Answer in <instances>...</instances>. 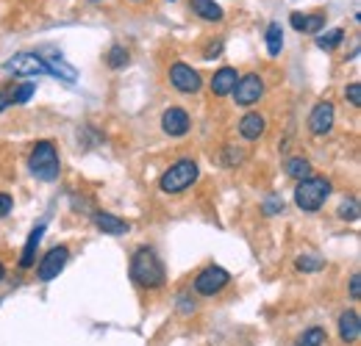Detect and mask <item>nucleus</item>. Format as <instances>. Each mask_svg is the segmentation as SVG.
<instances>
[{
    "label": "nucleus",
    "mask_w": 361,
    "mask_h": 346,
    "mask_svg": "<svg viewBox=\"0 0 361 346\" xmlns=\"http://www.w3.org/2000/svg\"><path fill=\"white\" fill-rule=\"evenodd\" d=\"M131 280L136 286L147 288V291H156L164 286L167 280V271H164V263L159 260L156 250L150 247H139L131 258Z\"/></svg>",
    "instance_id": "1"
},
{
    "label": "nucleus",
    "mask_w": 361,
    "mask_h": 346,
    "mask_svg": "<svg viewBox=\"0 0 361 346\" xmlns=\"http://www.w3.org/2000/svg\"><path fill=\"white\" fill-rule=\"evenodd\" d=\"M28 169L37 180L42 183H53L59 180V172H61V161H59V150L53 141H37L31 155H28Z\"/></svg>",
    "instance_id": "2"
},
{
    "label": "nucleus",
    "mask_w": 361,
    "mask_h": 346,
    "mask_svg": "<svg viewBox=\"0 0 361 346\" xmlns=\"http://www.w3.org/2000/svg\"><path fill=\"white\" fill-rule=\"evenodd\" d=\"M328 197H331V180L325 177H303L295 188V205L306 214L319 211Z\"/></svg>",
    "instance_id": "3"
},
{
    "label": "nucleus",
    "mask_w": 361,
    "mask_h": 346,
    "mask_svg": "<svg viewBox=\"0 0 361 346\" xmlns=\"http://www.w3.org/2000/svg\"><path fill=\"white\" fill-rule=\"evenodd\" d=\"M197 174H200V169H197V164L192 158H180V161H176L167 172L159 177V188L164 194H180V191H186L197 180Z\"/></svg>",
    "instance_id": "4"
},
{
    "label": "nucleus",
    "mask_w": 361,
    "mask_h": 346,
    "mask_svg": "<svg viewBox=\"0 0 361 346\" xmlns=\"http://www.w3.org/2000/svg\"><path fill=\"white\" fill-rule=\"evenodd\" d=\"M231 94H233V103H236V105L250 108V105H256V103L262 100V94H264V78L256 75V72L242 75V78L236 81V86H233Z\"/></svg>",
    "instance_id": "5"
},
{
    "label": "nucleus",
    "mask_w": 361,
    "mask_h": 346,
    "mask_svg": "<svg viewBox=\"0 0 361 346\" xmlns=\"http://www.w3.org/2000/svg\"><path fill=\"white\" fill-rule=\"evenodd\" d=\"M228 283H231V274H228L223 266H206V269L195 277V291H197L200 297H217Z\"/></svg>",
    "instance_id": "6"
},
{
    "label": "nucleus",
    "mask_w": 361,
    "mask_h": 346,
    "mask_svg": "<svg viewBox=\"0 0 361 346\" xmlns=\"http://www.w3.org/2000/svg\"><path fill=\"white\" fill-rule=\"evenodd\" d=\"M6 72L17 75V78H37V75H45L47 64L37 53H17L14 58L6 61Z\"/></svg>",
    "instance_id": "7"
},
{
    "label": "nucleus",
    "mask_w": 361,
    "mask_h": 346,
    "mask_svg": "<svg viewBox=\"0 0 361 346\" xmlns=\"http://www.w3.org/2000/svg\"><path fill=\"white\" fill-rule=\"evenodd\" d=\"M67 260H70V250H67V247H53L45 258L39 260V266H37V277H39L42 283L56 280V277L64 271Z\"/></svg>",
    "instance_id": "8"
},
{
    "label": "nucleus",
    "mask_w": 361,
    "mask_h": 346,
    "mask_svg": "<svg viewBox=\"0 0 361 346\" xmlns=\"http://www.w3.org/2000/svg\"><path fill=\"white\" fill-rule=\"evenodd\" d=\"M170 84L178 89L180 94H197V91L203 89V81H200L197 70H192V67L183 64V61L170 67Z\"/></svg>",
    "instance_id": "9"
},
{
    "label": "nucleus",
    "mask_w": 361,
    "mask_h": 346,
    "mask_svg": "<svg viewBox=\"0 0 361 346\" xmlns=\"http://www.w3.org/2000/svg\"><path fill=\"white\" fill-rule=\"evenodd\" d=\"M334 117H336L334 103H328V100L317 103L314 108H312V114H309V130H312L314 136L331 133V128H334Z\"/></svg>",
    "instance_id": "10"
},
{
    "label": "nucleus",
    "mask_w": 361,
    "mask_h": 346,
    "mask_svg": "<svg viewBox=\"0 0 361 346\" xmlns=\"http://www.w3.org/2000/svg\"><path fill=\"white\" fill-rule=\"evenodd\" d=\"M192 128V120H189V114L183 111V108H167L164 114H161V130L167 133V136H173V139H180V136H186Z\"/></svg>",
    "instance_id": "11"
},
{
    "label": "nucleus",
    "mask_w": 361,
    "mask_h": 346,
    "mask_svg": "<svg viewBox=\"0 0 361 346\" xmlns=\"http://www.w3.org/2000/svg\"><path fill=\"white\" fill-rule=\"evenodd\" d=\"M94 227H97L103 236H126V233L131 230V224H128L126 219L114 217V214H109V211H97V214H94Z\"/></svg>",
    "instance_id": "12"
},
{
    "label": "nucleus",
    "mask_w": 361,
    "mask_h": 346,
    "mask_svg": "<svg viewBox=\"0 0 361 346\" xmlns=\"http://www.w3.org/2000/svg\"><path fill=\"white\" fill-rule=\"evenodd\" d=\"M264 130H267V120H264L259 111H250V114H245V117L239 120V133H242V139H247V141L262 139Z\"/></svg>",
    "instance_id": "13"
},
{
    "label": "nucleus",
    "mask_w": 361,
    "mask_h": 346,
    "mask_svg": "<svg viewBox=\"0 0 361 346\" xmlns=\"http://www.w3.org/2000/svg\"><path fill=\"white\" fill-rule=\"evenodd\" d=\"M339 338L345 344H356L361 338V319L356 310H345L339 316Z\"/></svg>",
    "instance_id": "14"
},
{
    "label": "nucleus",
    "mask_w": 361,
    "mask_h": 346,
    "mask_svg": "<svg viewBox=\"0 0 361 346\" xmlns=\"http://www.w3.org/2000/svg\"><path fill=\"white\" fill-rule=\"evenodd\" d=\"M47 224H37L34 230H31V236H28V241H25V247H23V258H20V269H31L34 263H37V247L42 244V236H45Z\"/></svg>",
    "instance_id": "15"
},
{
    "label": "nucleus",
    "mask_w": 361,
    "mask_h": 346,
    "mask_svg": "<svg viewBox=\"0 0 361 346\" xmlns=\"http://www.w3.org/2000/svg\"><path fill=\"white\" fill-rule=\"evenodd\" d=\"M236 81H239V72L233 67H220L214 72V78H212V91L217 97H228L233 91V86H236Z\"/></svg>",
    "instance_id": "16"
},
{
    "label": "nucleus",
    "mask_w": 361,
    "mask_h": 346,
    "mask_svg": "<svg viewBox=\"0 0 361 346\" xmlns=\"http://www.w3.org/2000/svg\"><path fill=\"white\" fill-rule=\"evenodd\" d=\"M289 23H292V28L300 31V34H319L322 25H325V14H300V11H295V14L289 17Z\"/></svg>",
    "instance_id": "17"
},
{
    "label": "nucleus",
    "mask_w": 361,
    "mask_h": 346,
    "mask_svg": "<svg viewBox=\"0 0 361 346\" xmlns=\"http://www.w3.org/2000/svg\"><path fill=\"white\" fill-rule=\"evenodd\" d=\"M189 11L192 14H197L200 20H206V23H223V8L214 3V0H189Z\"/></svg>",
    "instance_id": "18"
},
{
    "label": "nucleus",
    "mask_w": 361,
    "mask_h": 346,
    "mask_svg": "<svg viewBox=\"0 0 361 346\" xmlns=\"http://www.w3.org/2000/svg\"><path fill=\"white\" fill-rule=\"evenodd\" d=\"M47 72L50 75H56L59 81H67V84H75V78H78V70L73 67V64H67L64 58H47Z\"/></svg>",
    "instance_id": "19"
},
{
    "label": "nucleus",
    "mask_w": 361,
    "mask_h": 346,
    "mask_svg": "<svg viewBox=\"0 0 361 346\" xmlns=\"http://www.w3.org/2000/svg\"><path fill=\"white\" fill-rule=\"evenodd\" d=\"M281 50H283V28H281V23H270L267 25V53L281 56Z\"/></svg>",
    "instance_id": "20"
},
{
    "label": "nucleus",
    "mask_w": 361,
    "mask_h": 346,
    "mask_svg": "<svg viewBox=\"0 0 361 346\" xmlns=\"http://www.w3.org/2000/svg\"><path fill=\"white\" fill-rule=\"evenodd\" d=\"M128 50L123 47V44H114V47H109V53H106V64L111 67V70H123L126 64H128Z\"/></svg>",
    "instance_id": "21"
},
{
    "label": "nucleus",
    "mask_w": 361,
    "mask_h": 346,
    "mask_svg": "<svg viewBox=\"0 0 361 346\" xmlns=\"http://www.w3.org/2000/svg\"><path fill=\"white\" fill-rule=\"evenodd\" d=\"M286 174L295 177V180L312 177V164H309L306 158H289V161H286Z\"/></svg>",
    "instance_id": "22"
},
{
    "label": "nucleus",
    "mask_w": 361,
    "mask_h": 346,
    "mask_svg": "<svg viewBox=\"0 0 361 346\" xmlns=\"http://www.w3.org/2000/svg\"><path fill=\"white\" fill-rule=\"evenodd\" d=\"M325 341H328V335H325L322 327H309V330L295 341V346H325Z\"/></svg>",
    "instance_id": "23"
},
{
    "label": "nucleus",
    "mask_w": 361,
    "mask_h": 346,
    "mask_svg": "<svg viewBox=\"0 0 361 346\" xmlns=\"http://www.w3.org/2000/svg\"><path fill=\"white\" fill-rule=\"evenodd\" d=\"M345 39V31L342 28H334V31H325V34H319L317 37V47H322V50H334V47H339Z\"/></svg>",
    "instance_id": "24"
},
{
    "label": "nucleus",
    "mask_w": 361,
    "mask_h": 346,
    "mask_svg": "<svg viewBox=\"0 0 361 346\" xmlns=\"http://www.w3.org/2000/svg\"><path fill=\"white\" fill-rule=\"evenodd\" d=\"M34 91H37V84H23V86H17L8 97H11V103L14 105H25L31 97H34Z\"/></svg>",
    "instance_id": "25"
},
{
    "label": "nucleus",
    "mask_w": 361,
    "mask_h": 346,
    "mask_svg": "<svg viewBox=\"0 0 361 346\" xmlns=\"http://www.w3.org/2000/svg\"><path fill=\"white\" fill-rule=\"evenodd\" d=\"M322 266H325V260L317 258V255H300L298 258V269L300 271H319Z\"/></svg>",
    "instance_id": "26"
},
{
    "label": "nucleus",
    "mask_w": 361,
    "mask_h": 346,
    "mask_svg": "<svg viewBox=\"0 0 361 346\" xmlns=\"http://www.w3.org/2000/svg\"><path fill=\"white\" fill-rule=\"evenodd\" d=\"M339 217L348 219V222H356V219H359V203H356V200H345V203L339 205Z\"/></svg>",
    "instance_id": "27"
},
{
    "label": "nucleus",
    "mask_w": 361,
    "mask_h": 346,
    "mask_svg": "<svg viewBox=\"0 0 361 346\" xmlns=\"http://www.w3.org/2000/svg\"><path fill=\"white\" fill-rule=\"evenodd\" d=\"M345 97H348V103H350L353 108H359V105H361V84H359V81L345 89Z\"/></svg>",
    "instance_id": "28"
},
{
    "label": "nucleus",
    "mask_w": 361,
    "mask_h": 346,
    "mask_svg": "<svg viewBox=\"0 0 361 346\" xmlns=\"http://www.w3.org/2000/svg\"><path fill=\"white\" fill-rule=\"evenodd\" d=\"M11 208H14V200H11V194L0 191V219L8 217V214H11Z\"/></svg>",
    "instance_id": "29"
},
{
    "label": "nucleus",
    "mask_w": 361,
    "mask_h": 346,
    "mask_svg": "<svg viewBox=\"0 0 361 346\" xmlns=\"http://www.w3.org/2000/svg\"><path fill=\"white\" fill-rule=\"evenodd\" d=\"M350 297H353V300H361V277L359 274L350 277Z\"/></svg>",
    "instance_id": "30"
},
{
    "label": "nucleus",
    "mask_w": 361,
    "mask_h": 346,
    "mask_svg": "<svg viewBox=\"0 0 361 346\" xmlns=\"http://www.w3.org/2000/svg\"><path fill=\"white\" fill-rule=\"evenodd\" d=\"M264 211H267V214H278V211H283V203H278V200H270V203H267V205H264Z\"/></svg>",
    "instance_id": "31"
},
{
    "label": "nucleus",
    "mask_w": 361,
    "mask_h": 346,
    "mask_svg": "<svg viewBox=\"0 0 361 346\" xmlns=\"http://www.w3.org/2000/svg\"><path fill=\"white\" fill-rule=\"evenodd\" d=\"M8 105H11V97H8V91H6V89H0V114H3Z\"/></svg>",
    "instance_id": "32"
},
{
    "label": "nucleus",
    "mask_w": 361,
    "mask_h": 346,
    "mask_svg": "<svg viewBox=\"0 0 361 346\" xmlns=\"http://www.w3.org/2000/svg\"><path fill=\"white\" fill-rule=\"evenodd\" d=\"M220 50H223V44H220V42L209 44V50H206V58H212V56H217Z\"/></svg>",
    "instance_id": "33"
},
{
    "label": "nucleus",
    "mask_w": 361,
    "mask_h": 346,
    "mask_svg": "<svg viewBox=\"0 0 361 346\" xmlns=\"http://www.w3.org/2000/svg\"><path fill=\"white\" fill-rule=\"evenodd\" d=\"M242 161V153H233L231 147H228V164H239Z\"/></svg>",
    "instance_id": "34"
},
{
    "label": "nucleus",
    "mask_w": 361,
    "mask_h": 346,
    "mask_svg": "<svg viewBox=\"0 0 361 346\" xmlns=\"http://www.w3.org/2000/svg\"><path fill=\"white\" fill-rule=\"evenodd\" d=\"M3 277H6V269H3V263H0V283H3Z\"/></svg>",
    "instance_id": "35"
},
{
    "label": "nucleus",
    "mask_w": 361,
    "mask_h": 346,
    "mask_svg": "<svg viewBox=\"0 0 361 346\" xmlns=\"http://www.w3.org/2000/svg\"><path fill=\"white\" fill-rule=\"evenodd\" d=\"M90 3H100V0H90Z\"/></svg>",
    "instance_id": "36"
},
{
    "label": "nucleus",
    "mask_w": 361,
    "mask_h": 346,
    "mask_svg": "<svg viewBox=\"0 0 361 346\" xmlns=\"http://www.w3.org/2000/svg\"><path fill=\"white\" fill-rule=\"evenodd\" d=\"M134 3H136V0H134Z\"/></svg>",
    "instance_id": "37"
}]
</instances>
